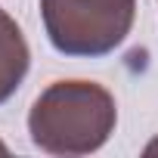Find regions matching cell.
<instances>
[{
  "instance_id": "6da1fadb",
  "label": "cell",
  "mask_w": 158,
  "mask_h": 158,
  "mask_svg": "<svg viewBox=\"0 0 158 158\" xmlns=\"http://www.w3.org/2000/svg\"><path fill=\"white\" fill-rule=\"evenodd\" d=\"M115 96L93 81H56L28 112V133L40 152L90 155L115 133Z\"/></svg>"
},
{
  "instance_id": "5b68a950",
  "label": "cell",
  "mask_w": 158,
  "mask_h": 158,
  "mask_svg": "<svg viewBox=\"0 0 158 158\" xmlns=\"http://www.w3.org/2000/svg\"><path fill=\"white\" fill-rule=\"evenodd\" d=\"M6 152H10V146H6L3 139H0V155H6Z\"/></svg>"
},
{
  "instance_id": "3957f363",
  "label": "cell",
  "mask_w": 158,
  "mask_h": 158,
  "mask_svg": "<svg viewBox=\"0 0 158 158\" xmlns=\"http://www.w3.org/2000/svg\"><path fill=\"white\" fill-rule=\"evenodd\" d=\"M28 65H31V50L25 44L22 28L10 13L0 10V106L22 87Z\"/></svg>"
},
{
  "instance_id": "277c9868",
  "label": "cell",
  "mask_w": 158,
  "mask_h": 158,
  "mask_svg": "<svg viewBox=\"0 0 158 158\" xmlns=\"http://www.w3.org/2000/svg\"><path fill=\"white\" fill-rule=\"evenodd\" d=\"M143 155H158V136H155L152 143H146V149H143Z\"/></svg>"
},
{
  "instance_id": "7a4b0ae2",
  "label": "cell",
  "mask_w": 158,
  "mask_h": 158,
  "mask_svg": "<svg viewBox=\"0 0 158 158\" xmlns=\"http://www.w3.org/2000/svg\"><path fill=\"white\" fill-rule=\"evenodd\" d=\"M136 0H40L44 31L62 56L99 59L124 44Z\"/></svg>"
}]
</instances>
